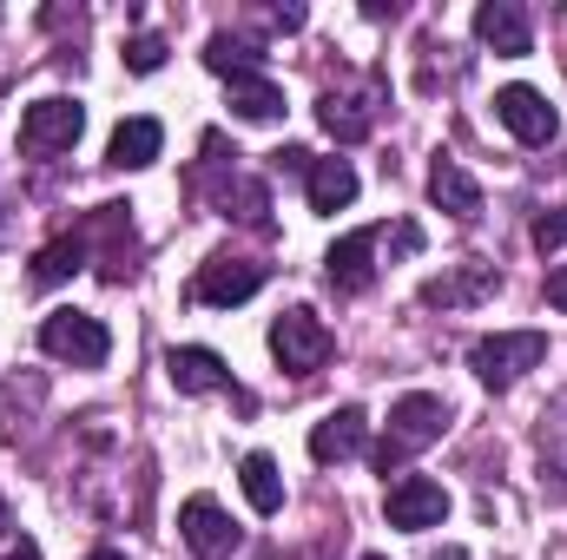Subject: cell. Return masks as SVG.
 <instances>
[{
  "mask_svg": "<svg viewBox=\"0 0 567 560\" xmlns=\"http://www.w3.org/2000/svg\"><path fill=\"white\" fill-rule=\"evenodd\" d=\"M442 428H449V403L429 396V390H410V396L390 409V428H383V442H377V475H403V462L423 455L429 442H442Z\"/></svg>",
  "mask_w": 567,
  "mask_h": 560,
  "instance_id": "obj_1",
  "label": "cell"
},
{
  "mask_svg": "<svg viewBox=\"0 0 567 560\" xmlns=\"http://www.w3.org/2000/svg\"><path fill=\"white\" fill-rule=\"evenodd\" d=\"M40 350H47L53 363H73V370H100V363L113 356V336H106V323L86 317V310H47Z\"/></svg>",
  "mask_w": 567,
  "mask_h": 560,
  "instance_id": "obj_3",
  "label": "cell"
},
{
  "mask_svg": "<svg viewBox=\"0 0 567 560\" xmlns=\"http://www.w3.org/2000/svg\"><path fill=\"white\" fill-rule=\"evenodd\" d=\"M238 481H245V501H251L258 515H278V508H284V475H278V462H271V455H245Z\"/></svg>",
  "mask_w": 567,
  "mask_h": 560,
  "instance_id": "obj_20",
  "label": "cell"
},
{
  "mask_svg": "<svg viewBox=\"0 0 567 560\" xmlns=\"http://www.w3.org/2000/svg\"><path fill=\"white\" fill-rule=\"evenodd\" d=\"M86 560H126V554L120 548H100V554H86Z\"/></svg>",
  "mask_w": 567,
  "mask_h": 560,
  "instance_id": "obj_32",
  "label": "cell"
},
{
  "mask_svg": "<svg viewBox=\"0 0 567 560\" xmlns=\"http://www.w3.org/2000/svg\"><path fill=\"white\" fill-rule=\"evenodd\" d=\"M429 198H435L455 225H475V218H482V185H475L455 158H435V165H429Z\"/></svg>",
  "mask_w": 567,
  "mask_h": 560,
  "instance_id": "obj_17",
  "label": "cell"
},
{
  "mask_svg": "<svg viewBox=\"0 0 567 560\" xmlns=\"http://www.w3.org/2000/svg\"><path fill=\"white\" fill-rule=\"evenodd\" d=\"M218 205H225V218H238V225H258V231L271 225V218H265V211H271V191H265L258 178H231Z\"/></svg>",
  "mask_w": 567,
  "mask_h": 560,
  "instance_id": "obj_23",
  "label": "cell"
},
{
  "mask_svg": "<svg viewBox=\"0 0 567 560\" xmlns=\"http://www.w3.org/2000/svg\"><path fill=\"white\" fill-rule=\"evenodd\" d=\"M495 283H502L495 265H455V271H442V278L423 283V303L429 310H468V303L495 297Z\"/></svg>",
  "mask_w": 567,
  "mask_h": 560,
  "instance_id": "obj_15",
  "label": "cell"
},
{
  "mask_svg": "<svg viewBox=\"0 0 567 560\" xmlns=\"http://www.w3.org/2000/svg\"><path fill=\"white\" fill-rule=\"evenodd\" d=\"M495 120H502L522 145H548L555 133H561L548 93H535V86H502V93H495Z\"/></svg>",
  "mask_w": 567,
  "mask_h": 560,
  "instance_id": "obj_11",
  "label": "cell"
},
{
  "mask_svg": "<svg viewBox=\"0 0 567 560\" xmlns=\"http://www.w3.org/2000/svg\"><path fill=\"white\" fill-rule=\"evenodd\" d=\"M225 86H231V113H238V120H251V126L284 120V86H278V80L245 73V80H225Z\"/></svg>",
  "mask_w": 567,
  "mask_h": 560,
  "instance_id": "obj_19",
  "label": "cell"
},
{
  "mask_svg": "<svg viewBox=\"0 0 567 560\" xmlns=\"http://www.w3.org/2000/svg\"><path fill=\"white\" fill-rule=\"evenodd\" d=\"M13 535V515H7V495H0V541Z\"/></svg>",
  "mask_w": 567,
  "mask_h": 560,
  "instance_id": "obj_31",
  "label": "cell"
},
{
  "mask_svg": "<svg viewBox=\"0 0 567 560\" xmlns=\"http://www.w3.org/2000/svg\"><path fill=\"white\" fill-rule=\"evenodd\" d=\"M363 448H370V416H363L357 403L330 409V416L310 428V462H323V468H337V462H350V455H363Z\"/></svg>",
  "mask_w": 567,
  "mask_h": 560,
  "instance_id": "obj_12",
  "label": "cell"
},
{
  "mask_svg": "<svg viewBox=\"0 0 567 560\" xmlns=\"http://www.w3.org/2000/svg\"><path fill=\"white\" fill-rule=\"evenodd\" d=\"M475 40L495 46L502 60L535 53V27H528V13H522L515 0H482V7H475Z\"/></svg>",
  "mask_w": 567,
  "mask_h": 560,
  "instance_id": "obj_13",
  "label": "cell"
},
{
  "mask_svg": "<svg viewBox=\"0 0 567 560\" xmlns=\"http://www.w3.org/2000/svg\"><path fill=\"white\" fill-rule=\"evenodd\" d=\"M86 133V106L80 100H33L27 113H20V152L27 158H53V152H73Z\"/></svg>",
  "mask_w": 567,
  "mask_h": 560,
  "instance_id": "obj_5",
  "label": "cell"
},
{
  "mask_svg": "<svg viewBox=\"0 0 567 560\" xmlns=\"http://www.w3.org/2000/svg\"><path fill=\"white\" fill-rule=\"evenodd\" d=\"M271 158H278V172H303V178H310V152H303V145H284Z\"/></svg>",
  "mask_w": 567,
  "mask_h": 560,
  "instance_id": "obj_26",
  "label": "cell"
},
{
  "mask_svg": "<svg viewBox=\"0 0 567 560\" xmlns=\"http://www.w3.org/2000/svg\"><path fill=\"white\" fill-rule=\"evenodd\" d=\"M535 245L542 251H567V211H542L535 218Z\"/></svg>",
  "mask_w": 567,
  "mask_h": 560,
  "instance_id": "obj_25",
  "label": "cell"
},
{
  "mask_svg": "<svg viewBox=\"0 0 567 560\" xmlns=\"http://www.w3.org/2000/svg\"><path fill=\"white\" fill-rule=\"evenodd\" d=\"M80 265H86V238H53V245L33 258V283H40V290H47V283H66Z\"/></svg>",
  "mask_w": 567,
  "mask_h": 560,
  "instance_id": "obj_22",
  "label": "cell"
},
{
  "mask_svg": "<svg viewBox=\"0 0 567 560\" xmlns=\"http://www.w3.org/2000/svg\"><path fill=\"white\" fill-rule=\"evenodd\" d=\"M429 560H468V548H435Z\"/></svg>",
  "mask_w": 567,
  "mask_h": 560,
  "instance_id": "obj_30",
  "label": "cell"
},
{
  "mask_svg": "<svg viewBox=\"0 0 567 560\" xmlns=\"http://www.w3.org/2000/svg\"><path fill=\"white\" fill-rule=\"evenodd\" d=\"M205 66H212L218 80H245V73H265V53L245 46V40H231V33H212V40H205Z\"/></svg>",
  "mask_w": 567,
  "mask_h": 560,
  "instance_id": "obj_21",
  "label": "cell"
},
{
  "mask_svg": "<svg viewBox=\"0 0 567 560\" xmlns=\"http://www.w3.org/2000/svg\"><path fill=\"white\" fill-rule=\"evenodd\" d=\"M265 20H271V27H278V33H297V27H303V7H271V13H265Z\"/></svg>",
  "mask_w": 567,
  "mask_h": 560,
  "instance_id": "obj_27",
  "label": "cell"
},
{
  "mask_svg": "<svg viewBox=\"0 0 567 560\" xmlns=\"http://www.w3.org/2000/svg\"><path fill=\"white\" fill-rule=\"evenodd\" d=\"M548 363V336L542 330H495V336H475L468 343V370H475V383L482 390H515L528 370H542Z\"/></svg>",
  "mask_w": 567,
  "mask_h": 560,
  "instance_id": "obj_2",
  "label": "cell"
},
{
  "mask_svg": "<svg viewBox=\"0 0 567 560\" xmlns=\"http://www.w3.org/2000/svg\"><path fill=\"white\" fill-rule=\"evenodd\" d=\"M158 152H165V126L140 113V120H120V133L106 145V165H113V172H145Z\"/></svg>",
  "mask_w": 567,
  "mask_h": 560,
  "instance_id": "obj_18",
  "label": "cell"
},
{
  "mask_svg": "<svg viewBox=\"0 0 567 560\" xmlns=\"http://www.w3.org/2000/svg\"><path fill=\"white\" fill-rule=\"evenodd\" d=\"M548 303L567 317V265H555V271H548Z\"/></svg>",
  "mask_w": 567,
  "mask_h": 560,
  "instance_id": "obj_28",
  "label": "cell"
},
{
  "mask_svg": "<svg viewBox=\"0 0 567 560\" xmlns=\"http://www.w3.org/2000/svg\"><path fill=\"white\" fill-rule=\"evenodd\" d=\"M0 238H7V205H0Z\"/></svg>",
  "mask_w": 567,
  "mask_h": 560,
  "instance_id": "obj_33",
  "label": "cell"
},
{
  "mask_svg": "<svg viewBox=\"0 0 567 560\" xmlns=\"http://www.w3.org/2000/svg\"><path fill=\"white\" fill-rule=\"evenodd\" d=\"M303 191H310V211H317V218H337V211L357 205V165H350V158H310Z\"/></svg>",
  "mask_w": 567,
  "mask_h": 560,
  "instance_id": "obj_16",
  "label": "cell"
},
{
  "mask_svg": "<svg viewBox=\"0 0 567 560\" xmlns=\"http://www.w3.org/2000/svg\"><path fill=\"white\" fill-rule=\"evenodd\" d=\"M7 560H40V548H33V541H20V548H13Z\"/></svg>",
  "mask_w": 567,
  "mask_h": 560,
  "instance_id": "obj_29",
  "label": "cell"
},
{
  "mask_svg": "<svg viewBox=\"0 0 567 560\" xmlns=\"http://www.w3.org/2000/svg\"><path fill=\"white\" fill-rule=\"evenodd\" d=\"M158 66H165V40H158V33L126 40V73H158Z\"/></svg>",
  "mask_w": 567,
  "mask_h": 560,
  "instance_id": "obj_24",
  "label": "cell"
},
{
  "mask_svg": "<svg viewBox=\"0 0 567 560\" xmlns=\"http://www.w3.org/2000/svg\"><path fill=\"white\" fill-rule=\"evenodd\" d=\"M363 560H383V554H363Z\"/></svg>",
  "mask_w": 567,
  "mask_h": 560,
  "instance_id": "obj_34",
  "label": "cell"
},
{
  "mask_svg": "<svg viewBox=\"0 0 567 560\" xmlns=\"http://www.w3.org/2000/svg\"><path fill=\"white\" fill-rule=\"evenodd\" d=\"M377 113H383V80H357V86H330L323 100H317V120H323V133L343 145L370 139L377 133Z\"/></svg>",
  "mask_w": 567,
  "mask_h": 560,
  "instance_id": "obj_6",
  "label": "cell"
},
{
  "mask_svg": "<svg viewBox=\"0 0 567 560\" xmlns=\"http://www.w3.org/2000/svg\"><path fill=\"white\" fill-rule=\"evenodd\" d=\"M165 376H172V390H178V396H218V390H231L225 356H218V350H198V343L165 350Z\"/></svg>",
  "mask_w": 567,
  "mask_h": 560,
  "instance_id": "obj_14",
  "label": "cell"
},
{
  "mask_svg": "<svg viewBox=\"0 0 567 560\" xmlns=\"http://www.w3.org/2000/svg\"><path fill=\"white\" fill-rule=\"evenodd\" d=\"M330 350H337L330 323L317 310H303V303L284 310L278 323H271V356H278V370H290V376H317L330 363Z\"/></svg>",
  "mask_w": 567,
  "mask_h": 560,
  "instance_id": "obj_4",
  "label": "cell"
},
{
  "mask_svg": "<svg viewBox=\"0 0 567 560\" xmlns=\"http://www.w3.org/2000/svg\"><path fill=\"white\" fill-rule=\"evenodd\" d=\"M178 535H185V548L198 560H231L238 554V528H231V515H225L212 495H192V501L178 508Z\"/></svg>",
  "mask_w": 567,
  "mask_h": 560,
  "instance_id": "obj_9",
  "label": "cell"
},
{
  "mask_svg": "<svg viewBox=\"0 0 567 560\" xmlns=\"http://www.w3.org/2000/svg\"><path fill=\"white\" fill-rule=\"evenodd\" d=\"M265 278H271L265 265H251V258H225V251H218V258H205V265H198L192 297H198V303H212V310H231V303L258 297V290H265Z\"/></svg>",
  "mask_w": 567,
  "mask_h": 560,
  "instance_id": "obj_8",
  "label": "cell"
},
{
  "mask_svg": "<svg viewBox=\"0 0 567 560\" xmlns=\"http://www.w3.org/2000/svg\"><path fill=\"white\" fill-rule=\"evenodd\" d=\"M383 515H390V528L423 535V528H442V521H449V495H442V481H429V475H396L390 495H383Z\"/></svg>",
  "mask_w": 567,
  "mask_h": 560,
  "instance_id": "obj_7",
  "label": "cell"
},
{
  "mask_svg": "<svg viewBox=\"0 0 567 560\" xmlns=\"http://www.w3.org/2000/svg\"><path fill=\"white\" fill-rule=\"evenodd\" d=\"M377 245H383V231H350V238H337V245H330L323 278H330L337 297H363V290L377 283Z\"/></svg>",
  "mask_w": 567,
  "mask_h": 560,
  "instance_id": "obj_10",
  "label": "cell"
}]
</instances>
